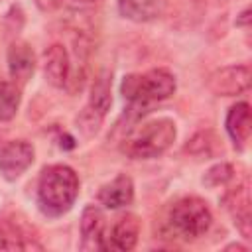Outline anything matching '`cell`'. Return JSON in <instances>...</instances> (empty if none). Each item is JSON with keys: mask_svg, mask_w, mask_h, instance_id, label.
I'll use <instances>...</instances> for the list:
<instances>
[{"mask_svg": "<svg viewBox=\"0 0 252 252\" xmlns=\"http://www.w3.org/2000/svg\"><path fill=\"white\" fill-rule=\"evenodd\" d=\"M118 12L136 24L154 22L163 12V0H118Z\"/></svg>", "mask_w": 252, "mask_h": 252, "instance_id": "9a60e30c", "label": "cell"}, {"mask_svg": "<svg viewBox=\"0 0 252 252\" xmlns=\"http://www.w3.org/2000/svg\"><path fill=\"white\" fill-rule=\"evenodd\" d=\"M81 248L83 250H104V236H106V224H104V213L96 205H87L83 209L81 220Z\"/></svg>", "mask_w": 252, "mask_h": 252, "instance_id": "30bf717a", "label": "cell"}, {"mask_svg": "<svg viewBox=\"0 0 252 252\" xmlns=\"http://www.w3.org/2000/svg\"><path fill=\"white\" fill-rule=\"evenodd\" d=\"M134 201V181L126 173H118L112 181L98 189V203L106 209H122Z\"/></svg>", "mask_w": 252, "mask_h": 252, "instance_id": "4fadbf2b", "label": "cell"}, {"mask_svg": "<svg viewBox=\"0 0 252 252\" xmlns=\"http://www.w3.org/2000/svg\"><path fill=\"white\" fill-rule=\"evenodd\" d=\"M232 177H234V167H232L230 163H226V161H220V163H215L213 167H209V169L205 171V175H203V185H205V187H211V189L222 187V185H226L228 181H232Z\"/></svg>", "mask_w": 252, "mask_h": 252, "instance_id": "ffe728a7", "label": "cell"}, {"mask_svg": "<svg viewBox=\"0 0 252 252\" xmlns=\"http://www.w3.org/2000/svg\"><path fill=\"white\" fill-rule=\"evenodd\" d=\"M224 209L230 213L234 226L238 228V232L242 234L244 240L252 238V213H250V193H248V185H236L234 189H230L224 197H222Z\"/></svg>", "mask_w": 252, "mask_h": 252, "instance_id": "ba28073f", "label": "cell"}, {"mask_svg": "<svg viewBox=\"0 0 252 252\" xmlns=\"http://www.w3.org/2000/svg\"><path fill=\"white\" fill-rule=\"evenodd\" d=\"M140 219L134 213H126L116 219L112 228H106L104 236V250H118V252H128L138 244L140 238Z\"/></svg>", "mask_w": 252, "mask_h": 252, "instance_id": "52a82bcc", "label": "cell"}, {"mask_svg": "<svg viewBox=\"0 0 252 252\" xmlns=\"http://www.w3.org/2000/svg\"><path fill=\"white\" fill-rule=\"evenodd\" d=\"M236 26H238V28H248V26H250V8H248V6L236 16Z\"/></svg>", "mask_w": 252, "mask_h": 252, "instance_id": "7402d4cb", "label": "cell"}, {"mask_svg": "<svg viewBox=\"0 0 252 252\" xmlns=\"http://www.w3.org/2000/svg\"><path fill=\"white\" fill-rule=\"evenodd\" d=\"M250 81H252L250 65L236 63L215 69L207 79V87L217 96H236L250 89Z\"/></svg>", "mask_w": 252, "mask_h": 252, "instance_id": "5b68a950", "label": "cell"}, {"mask_svg": "<svg viewBox=\"0 0 252 252\" xmlns=\"http://www.w3.org/2000/svg\"><path fill=\"white\" fill-rule=\"evenodd\" d=\"M177 89L175 75L163 67L150 69L146 73H132L122 79L120 93L130 102L128 114L132 118H140L150 110L154 102H161L169 98Z\"/></svg>", "mask_w": 252, "mask_h": 252, "instance_id": "7a4b0ae2", "label": "cell"}, {"mask_svg": "<svg viewBox=\"0 0 252 252\" xmlns=\"http://www.w3.org/2000/svg\"><path fill=\"white\" fill-rule=\"evenodd\" d=\"M79 175L65 163H53L41 169L37 179V207L41 215L59 219L67 215L79 197Z\"/></svg>", "mask_w": 252, "mask_h": 252, "instance_id": "6da1fadb", "label": "cell"}, {"mask_svg": "<svg viewBox=\"0 0 252 252\" xmlns=\"http://www.w3.org/2000/svg\"><path fill=\"white\" fill-rule=\"evenodd\" d=\"M87 106H91L98 114L106 116V112L112 106V73L110 71H100L94 77V81L91 85V94H89Z\"/></svg>", "mask_w": 252, "mask_h": 252, "instance_id": "2e32d148", "label": "cell"}, {"mask_svg": "<svg viewBox=\"0 0 252 252\" xmlns=\"http://www.w3.org/2000/svg\"><path fill=\"white\" fill-rule=\"evenodd\" d=\"M75 2H81V4H89V2H96V0H75Z\"/></svg>", "mask_w": 252, "mask_h": 252, "instance_id": "cb8c5ba5", "label": "cell"}, {"mask_svg": "<svg viewBox=\"0 0 252 252\" xmlns=\"http://www.w3.org/2000/svg\"><path fill=\"white\" fill-rule=\"evenodd\" d=\"M102 120H104L102 114H98V112L93 110L91 106H85V108L77 114L75 124H77V130H79L85 138H93V136L98 134V130H100V126H102Z\"/></svg>", "mask_w": 252, "mask_h": 252, "instance_id": "ac0fdd59", "label": "cell"}, {"mask_svg": "<svg viewBox=\"0 0 252 252\" xmlns=\"http://www.w3.org/2000/svg\"><path fill=\"white\" fill-rule=\"evenodd\" d=\"M177 138V126L171 118H154L146 120L140 126L132 128L120 142L124 156L132 159H154L167 152Z\"/></svg>", "mask_w": 252, "mask_h": 252, "instance_id": "3957f363", "label": "cell"}, {"mask_svg": "<svg viewBox=\"0 0 252 252\" xmlns=\"http://www.w3.org/2000/svg\"><path fill=\"white\" fill-rule=\"evenodd\" d=\"M43 75L51 87H55V89L67 87L69 77H71V59H69V51L63 43H51L45 49Z\"/></svg>", "mask_w": 252, "mask_h": 252, "instance_id": "7c38bea8", "label": "cell"}, {"mask_svg": "<svg viewBox=\"0 0 252 252\" xmlns=\"http://www.w3.org/2000/svg\"><path fill=\"white\" fill-rule=\"evenodd\" d=\"M224 128L226 134L230 136L232 144L236 150H244L248 140H250V130H252V122H250V104L248 102H236L228 108L226 112V120H224Z\"/></svg>", "mask_w": 252, "mask_h": 252, "instance_id": "5bb4252c", "label": "cell"}, {"mask_svg": "<svg viewBox=\"0 0 252 252\" xmlns=\"http://www.w3.org/2000/svg\"><path fill=\"white\" fill-rule=\"evenodd\" d=\"M226 250H246V246H242V244H230V246H226Z\"/></svg>", "mask_w": 252, "mask_h": 252, "instance_id": "603a6c76", "label": "cell"}, {"mask_svg": "<svg viewBox=\"0 0 252 252\" xmlns=\"http://www.w3.org/2000/svg\"><path fill=\"white\" fill-rule=\"evenodd\" d=\"M217 136L211 130H201L197 132L185 146V152L193 154V156H213L215 154V146H217Z\"/></svg>", "mask_w": 252, "mask_h": 252, "instance_id": "d6986e66", "label": "cell"}, {"mask_svg": "<svg viewBox=\"0 0 252 252\" xmlns=\"http://www.w3.org/2000/svg\"><path fill=\"white\" fill-rule=\"evenodd\" d=\"M0 250H43V244L22 220L0 217Z\"/></svg>", "mask_w": 252, "mask_h": 252, "instance_id": "9c48e42d", "label": "cell"}, {"mask_svg": "<svg viewBox=\"0 0 252 252\" xmlns=\"http://www.w3.org/2000/svg\"><path fill=\"white\" fill-rule=\"evenodd\" d=\"M22 102L20 87L12 79H0V122H10Z\"/></svg>", "mask_w": 252, "mask_h": 252, "instance_id": "e0dca14e", "label": "cell"}, {"mask_svg": "<svg viewBox=\"0 0 252 252\" xmlns=\"http://www.w3.org/2000/svg\"><path fill=\"white\" fill-rule=\"evenodd\" d=\"M35 159V150L28 140H8L0 144V175L6 181H16L26 173Z\"/></svg>", "mask_w": 252, "mask_h": 252, "instance_id": "8992f818", "label": "cell"}, {"mask_svg": "<svg viewBox=\"0 0 252 252\" xmlns=\"http://www.w3.org/2000/svg\"><path fill=\"white\" fill-rule=\"evenodd\" d=\"M213 224V213L205 199L187 195L177 199L167 213L169 230L183 240H197L207 234Z\"/></svg>", "mask_w": 252, "mask_h": 252, "instance_id": "277c9868", "label": "cell"}, {"mask_svg": "<svg viewBox=\"0 0 252 252\" xmlns=\"http://www.w3.org/2000/svg\"><path fill=\"white\" fill-rule=\"evenodd\" d=\"M33 2L41 12H53L63 4V0H33Z\"/></svg>", "mask_w": 252, "mask_h": 252, "instance_id": "44dd1931", "label": "cell"}, {"mask_svg": "<svg viewBox=\"0 0 252 252\" xmlns=\"http://www.w3.org/2000/svg\"><path fill=\"white\" fill-rule=\"evenodd\" d=\"M8 73H10V79L22 87L26 85L33 71H35V53L32 49V45L28 41H22V39H16L10 43L8 47Z\"/></svg>", "mask_w": 252, "mask_h": 252, "instance_id": "8fae6325", "label": "cell"}]
</instances>
